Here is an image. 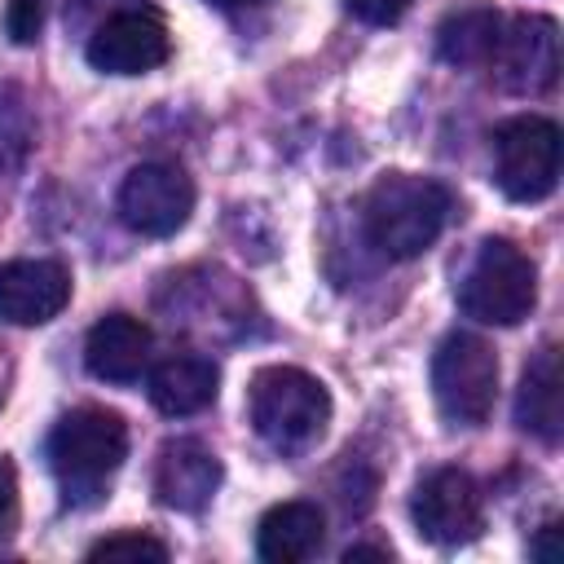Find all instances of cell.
I'll use <instances>...</instances> for the list:
<instances>
[{
  "label": "cell",
  "mask_w": 564,
  "mask_h": 564,
  "mask_svg": "<svg viewBox=\"0 0 564 564\" xmlns=\"http://www.w3.org/2000/svg\"><path fill=\"white\" fill-rule=\"evenodd\" d=\"M454 198L441 181L414 176V172H383L361 203V225L366 238L388 256V260H414L423 256L441 229L449 225Z\"/></svg>",
  "instance_id": "6da1fadb"
},
{
  "label": "cell",
  "mask_w": 564,
  "mask_h": 564,
  "mask_svg": "<svg viewBox=\"0 0 564 564\" xmlns=\"http://www.w3.org/2000/svg\"><path fill=\"white\" fill-rule=\"evenodd\" d=\"M128 458V423L106 405H75L48 432V467L66 502H97Z\"/></svg>",
  "instance_id": "7a4b0ae2"
},
{
  "label": "cell",
  "mask_w": 564,
  "mask_h": 564,
  "mask_svg": "<svg viewBox=\"0 0 564 564\" xmlns=\"http://www.w3.org/2000/svg\"><path fill=\"white\" fill-rule=\"evenodd\" d=\"M247 419L278 454H304L330 423V392L300 366H264L247 383Z\"/></svg>",
  "instance_id": "3957f363"
},
{
  "label": "cell",
  "mask_w": 564,
  "mask_h": 564,
  "mask_svg": "<svg viewBox=\"0 0 564 564\" xmlns=\"http://www.w3.org/2000/svg\"><path fill=\"white\" fill-rule=\"evenodd\" d=\"M538 304V269L511 238H485L458 278V308L485 326H516Z\"/></svg>",
  "instance_id": "277c9868"
},
{
  "label": "cell",
  "mask_w": 564,
  "mask_h": 564,
  "mask_svg": "<svg viewBox=\"0 0 564 564\" xmlns=\"http://www.w3.org/2000/svg\"><path fill=\"white\" fill-rule=\"evenodd\" d=\"M432 397L449 423H485L498 401V352L471 330H449L432 352Z\"/></svg>",
  "instance_id": "5b68a950"
},
{
  "label": "cell",
  "mask_w": 564,
  "mask_h": 564,
  "mask_svg": "<svg viewBox=\"0 0 564 564\" xmlns=\"http://www.w3.org/2000/svg\"><path fill=\"white\" fill-rule=\"evenodd\" d=\"M494 185L511 203H542L560 185V128L542 115L502 119L494 132Z\"/></svg>",
  "instance_id": "8992f818"
},
{
  "label": "cell",
  "mask_w": 564,
  "mask_h": 564,
  "mask_svg": "<svg viewBox=\"0 0 564 564\" xmlns=\"http://www.w3.org/2000/svg\"><path fill=\"white\" fill-rule=\"evenodd\" d=\"M494 70V79L507 93L520 97H538L546 88H555L560 79V26L546 13H516L498 26L494 53L485 62Z\"/></svg>",
  "instance_id": "52a82bcc"
},
{
  "label": "cell",
  "mask_w": 564,
  "mask_h": 564,
  "mask_svg": "<svg viewBox=\"0 0 564 564\" xmlns=\"http://www.w3.org/2000/svg\"><path fill=\"white\" fill-rule=\"evenodd\" d=\"M115 212L141 238H167L194 212V181L176 163H137L115 194Z\"/></svg>",
  "instance_id": "ba28073f"
},
{
  "label": "cell",
  "mask_w": 564,
  "mask_h": 564,
  "mask_svg": "<svg viewBox=\"0 0 564 564\" xmlns=\"http://www.w3.org/2000/svg\"><path fill=\"white\" fill-rule=\"evenodd\" d=\"M410 516L427 542L463 546V542H476L485 529V498L463 467H436L419 480L410 498Z\"/></svg>",
  "instance_id": "9c48e42d"
},
{
  "label": "cell",
  "mask_w": 564,
  "mask_h": 564,
  "mask_svg": "<svg viewBox=\"0 0 564 564\" xmlns=\"http://www.w3.org/2000/svg\"><path fill=\"white\" fill-rule=\"evenodd\" d=\"M172 53L167 22L154 9H115L110 18L97 22V31L84 44V57L101 75H145L163 66Z\"/></svg>",
  "instance_id": "30bf717a"
},
{
  "label": "cell",
  "mask_w": 564,
  "mask_h": 564,
  "mask_svg": "<svg viewBox=\"0 0 564 564\" xmlns=\"http://www.w3.org/2000/svg\"><path fill=\"white\" fill-rule=\"evenodd\" d=\"M150 485H154V498L167 507V511H203L216 489H220V458L194 441V436H176V441H163L159 454H154V471H150Z\"/></svg>",
  "instance_id": "8fae6325"
},
{
  "label": "cell",
  "mask_w": 564,
  "mask_h": 564,
  "mask_svg": "<svg viewBox=\"0 0 564 564\" xmlns=\"http://www.w3.org/2000/svg\"><path fill=\"white\" fill-rule=\"evenodd\" d=\"M70 304V273L57 260H4L0 264V322L44 326Z\"/></svg>",
  "instance_id": "7c38bea8"
},
{
  "label": "cell",
  "mask_w": 564,
  "mask_h": 564,
  "mask_svg": "<svg viewBox=\"0 0 564 564\" xmlns=\"http://www.w3.org/2000/svg\"><path fill=\"white\" fill-rule=\"evenodd\" d=\"M150 348H154V335L141 317L106 313L93 322V330L84 339V366L101 383H132L150 366Z\"/></svg>",
  "instance_id": "4fadbf2b"
},
{
  "label": "cell",
  "mask_w": 564,
  "mask_h": 564,
  "mask_svg": "<svg viewBox=\"0 0 564 564\" xmlns=\"http://www.w3.org/2000/svg\"><path fill=\"white\" fill-rule=\"evenodd\" d=\"M145 392H150L154 410H163L172 419H185V414H198V410H207L216 401L220 370L203 352H172L150 370V388Z\"/></svg>",
  "instance_id": "5bb4252c"
},
{
  "label": "cell",
  "mask_w": 564,
  "mask_h": 564,
  "mask_svg": "<svg viewBox=\"0 0 564 564\" xmlns=\"http://www.w3.org/2000/svg\"><path fill=\"white\" fill-rule=\"evenodd\" d=\"M322 542H326V516L317 502H304V498L269 507L256 524V551L269 564H300L317 555Z\"/></svg>",
  "instance_id": "9a60e30c"
},
{
  "label": "cell",
  "mask_w": 564,
  "mask_h": 564,
  "mask_svg": "<svg viewBox=\"0 0 564 564\" xmlns=\"http://www.w3.org/2000/svg\"><path fill=\"white\" fill-rule=\"evenodd\" d=\"M516 423L533 432L538 441L555 445L564 432V392H560V352L546 344L538 357L524 366L520 388H516Z\"/></svg>",
  "instance_id": "2e32d148"
},
{
  "label": "cell",
  "mask_w": 564,
  "mask_h": 564,
  "mask_svg": "<svg viewBox=\"0 0 564 564\" xmlns=\"http://www.w3.org/2000/svg\"><path fill=\"white\" fill-rule=\"evenodd\" d=\"M498 26H502V18L494 9H458L441 22L436 48L449 66H485L489 53H494Z\"/></svg>",
  "instance_id": "e0dca14e"
},
{
  "label": "cell",
  "mask_w": 564,
  "mask_h": 564,
  "mask_svg": "<svg viewBox=\"0 0 564 564\" xmlns=\"http://www.w3.org/2000/svg\"><path fill=\"white\" fill-rule=\"evenodd\" d=\"M88 560H167V546L141 529H123V533H110L101 542L88 546Z\"/></svg>",
  "instance_id": "ac0fdd59"
},
{
  "label": "cell",
  "mask_w": 564,
  "mask_h": 564,
  "mask_svg": "<svg viewBox=\"0 0 564 564\" xmlns=\"http://www.w3.org/2000/svg\"><path fill=\"white\" fill-rule=\"evenodd\" d=\"M44 26V0H9L4 9V31L13 44H35Z\"/></svg>",
  "instance_id": "d6986e66"
},
{
  "label": "cell",
  "mask_w": 564,
  "mask_h": 564,
  "mask_svg": "<svg viewBox=\"0 0 564 564\" xmlns=\"http://www.w3.org/2000/svg\"><path fill=\"white\" fill-rule=\"evenodd\" d=\"M344 4H348L352 18H361V22H370V26H392V22L405 18V9H410L414 0H344Z\"/></svg>",
  "instance_id": "ffe728a7"
},
{
  "label": "cell",
  "mask_w": 564,
  "mask_h": 564,
  "mask_svg": "<svg viewBox=\"0 0 564 564\" xmlns=\"http://www.w3.org/2000/svg\"><path fill=\"white\" fill-rule=\"evenodd\" d=\"M13 524H18V471L0 454V533H9Z\"/></svg>",
  "instance_id": "44dd1931"
},
{
  "label": "cell",
  "mask_w": 564,
  "mask_h": 564,
  "mask_svg": "<svg viewBox=\"0 0 564 564\" xmlns=\"http://www.w3.org/2000/svg\"><path fill=\"white\" fill-rule=\"evenodd\" d=\"M551 538H555V520L551 524H542V533H538V542L529 546V555H538V560H551L555 551H551Z\"/></svg>",
  "instance_id": "7402d4cb"
},
{
  "label": "cell",
  "mask_w": 564,
  "mask_h": 564,
  "mask_svg": "<svg viewBox=\"0 0 564 564\" xmlns=\"http://www.w3.org/2000/svg\"><path fill=\"white\" fill-rule=\"evenodd\" d=\"M388 555H392L388 546H348V551H344L348 564H352V560H388Z\"/></svg>",
  "instance_id": "603a6c76"
},
{
  "label": "cell",
  "mask_w": 564,
  "mask_h": 564,
  "mask_svg": "<svg viewBox=\"0 0 564 564\" xmlns=\"http://www.w3.org/2000/svg\"><path fill=\"white\" fill-rule=\"evenodd\" d=\"M207 4H216V9H247V4H260V0H207Z\"/></svg>",
  "instance_id": "cb8c5ba5"
}]
</instances>
